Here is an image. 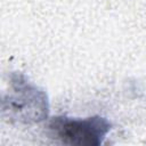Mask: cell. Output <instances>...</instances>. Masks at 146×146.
Listing matches in <instances>:
<instances>
[{"instance_id":"cell-2","label":"cell","mask_w":146,"mask_h":146,"mask_svg":"<svg viewBox=\"0 0 146 146\" xmlns=\"http://www.w3.org/2000/svg\"><path fill=\"white\" fill-rule=\"evenodd\" d=\"M111 128V122L99 115L84 119L55 116L48 124L54 139L73 146H99L104 143Z\"/></svg>"},{"instance_id":"cell-1","label":"cell","mask_w":146,"mask_h":146,"mask_svg":"<svg viewBox=\"0 0 146 146\" xmlns=\"http://www.w3.org/2000/svg\"><path fill=\"white\" fill-rule=\"evenodd\" d=\"M48 113L49 102L46 91L23 74H11L9 91L2 97V116L8 121L31 124L46 120Z\"/></svg>"}]
</instances>
